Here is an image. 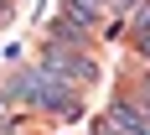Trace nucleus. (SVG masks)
<instances>
[{
  "instance_id": "f257e3e1",
  "label": "nucleus",
  "mask_w": 150,
  "mask_h": 135,
  "mask_svg": "<svg viewBox=\"0 0 150 135\" xmlns=\"http://www.w3.org/2000/svg\"><path fill=\"white\" fill-rule=\"evenodd\" d=\"M0 94L11 99V104H26V109H47V114H62V120H78L83 114V94L57 83V78H47L42 68H16Z\"/></svg>"
},
{
  "instance_id": "f03ea898",
  "label": "nucleus",
  "mask_w": 150,
  "mask_h": 135,
  "mask_svg": "<svg viewBox=\"0 0 150 135\" xmlns=\"http://www.w3.org/2000/svg\"><path fill=\"white\" fill-rule=\"evenodd\" d=\"M47 78H57V83H67V89H88V83H98V62H93V52H73V47H52L47 42L42 62H36Z\"/></svg>"
},
{
  "instance_id": "7ed1b4c3",
  "label": "nucleus",
  "mask_w": 150,
  "mask_h": 135,
  "mask_svg": "<svg viewBox=\"0 0 150 135\" xmlns=\"http://www.w3.org/2000/svg\"><path fill=\"white\" fill-rule=\"evenodd\" d=\"M109 125H114V130L119 135H145L150 130V120H145V99H114V104H109Z\"/></svg>"
},
{
  "instance_id": "20e7f679",
  "label": "nucleus",
  "mask_w": 150,
  "mask_h": 135,
  "mask_svg": "<svg viewBox=\"0 0 150 135\" xmlns=\"http://www.w3.org/2000/svg\"><path fill=\"white\" fill-rule=\"evenodd\" d=\"M62 21H67V26H78V31H88V36H93V26L104 21V11H98V5H88V0H62Z\"/></svg>"
},
{
  "instance_id": "39448f33",
  "label": "nucleus",
  "mask_w": 150,
  "mask_h": 135,
  "mask_svg": "<svg viewBox=\"0 0 150 135\" xmlns=\"http://www.w3.org/2000/svg\"><path fill=\"white\" fill-rule=\"evenodd\" d=\"M129 26H135V36H145V31H150V0H140L135 11H129Z\"/></svg>"
},
{
  "instance_id": "423d86ee",
  "label": "nucleus",
  "mask_w": 150,
  "mask_h": 135,
  "mask_svg": "<svg viewBox=\"0 0 150 135\" xmlns=\"http://www.w3.org/2000/svg\"><path fill=\"white\" fill-rule=\"evenodd\" d=\"M135 57L150 68V31H145V36H135Z\"/></svg>"
},
{
  "instance_id": "0eeeda50",
  "label": "nucleus",
  "mask_w": 150,
  "mask_h": 135,
  "mask_svg": "<svg viewBox=\"0 0 150 135\" xmlns=\"http://www.w3.org/2000/svg\"><path fill=\"white\" fill-rule=\"evenodd\" d=\"M88 135H119V130H114V125H109V114H98V120H93V130Z\"/></svg>"
},
{
  "instance_id": "6e6552de",
  "label": "nucleus",
  "mask_w": 150,
  "mask_h": 135,
  "mask_svg": "<svg viewBox=\"0 0 150 135\" xmlns=\"http://www.w3.org/2000/svg\"><path fill=\"white\" fill-rule=\"evenodd\" d=\"M140 99H150V68H140Z\"/></svg>"
},
{
  "instance_id": "1a4fd4ad",
  "label": "nucleus",
  "mask_w": 150,
  "mask_h": 135,
  "mask_svg": "<svg viewBox=\"0 0 150 135\" xmlns=\"http://www.w3.org/2000/svg\"><path fill=\"white\" fill-rule=\"evenodd\" d=\"M88 5H98V11H109V5H114V0H88Z\"/></svg>"
},
{
  "instance_id": "9d476101",
  "label": "nucleus",
  "mask_w": 150,
  "mask_h": 135,
  "mask_svg": "<svg viewBox=\"0 0 150 135\" xmlns=\"http://www.w3.org/2000/svg\"><path fill=\"white\" fill-rule=\"evenodd\" d=\"M5 109H11V99H5V94H0V114H5Z\"/></svg>"
},
{
  "instance_id": "9b49d317",
  "label": "nucleus",
  "mask_w": 150,
  "mask_h": 135,
  "mask_svg": "<svg viewBox=\"0 0 150 135\" xmlns=\"http://www.w3.org/2000/svg\"><path fill=\"white\" fill-rule=\"evenodd\" d=\"M0 5H5V0H0Z\"/></svg>"
}]
</instances>
